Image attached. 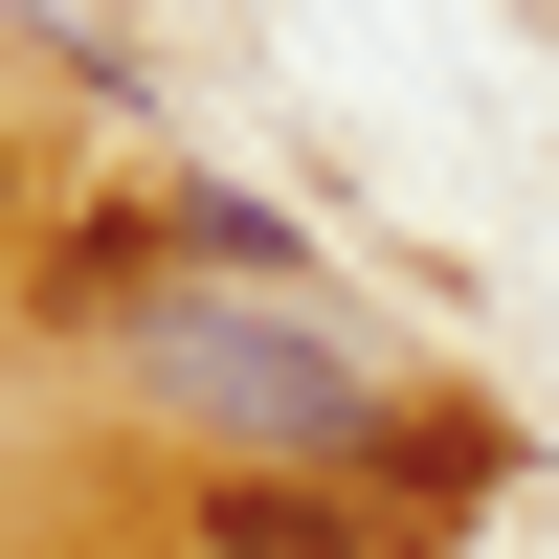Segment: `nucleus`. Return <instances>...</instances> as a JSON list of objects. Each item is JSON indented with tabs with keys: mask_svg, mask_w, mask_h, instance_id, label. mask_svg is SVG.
Returning a JSON list of instances; mask_svg holds the SVG:
<instances>
[{
	"mask_svg": "<svg viewBox=\"0 0 559 559\" xmlns=\"http://www.w3.org/2000/svg\"><path fill=\"white\" fill-rule=\"evenodd\" d=\"M157 381L202 403V426H247V448H358V381H336V358L224 336V313H179V336H157Z\"/></svg>",
	"mask_w": 559,
	"mask_h": 559,
	"instance_id": "f257e3e1",
	"label": "nucleus"
},
{
	"mask_svg": "<svg viewBox=\"0 0 559 559\" xmlns=\"http://www.w3.org/2000/svg\"><path fill=\"white\" fill-rule=\"evenodd\" d=\"M224 559H358V515H313V492H224Z\"/></svg>",
	"mask_w": 559,
	"mask_h": 559,
	"instance_id": "f03ea898",
	"label": "nucleus"
}]
</instances>
